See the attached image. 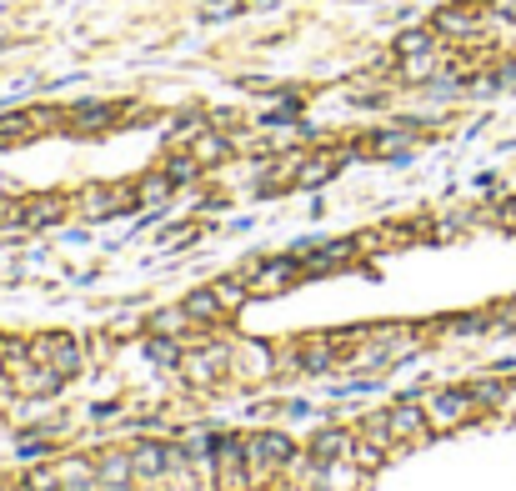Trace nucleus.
I'll return each mask as SVG.
<instances>
[{
    "mask_svg": "<svg viewBox=\"0 0 516 491\" xmlns=\"http://www.w3.org/2000/svg\"><path fill=\"white\" fill-rule=\"evenodd\" d=\"M481 26H486V11H481V6H441L436 21H431V31H436V36H451V41H471V36H481Z\"/></svg>",
    "mask_w": 516,
    "mask_h": 491,
    "instance_id": "f257e3e1",
    "label": "nucleus"
},
{
    "mask_svg": "<svg viewBox=\"0 0 516 491\" xmlns=\"http://www.w3.org/2000/svg\"><path fill=\"white\" fill-rule=\"evenodd\" d=\"M471 406H476L471 391H436V396L426 401V421H431V426H456V421L471 416Z\"/></svg>",
    "mask_w": 516,
    "mask_h": 491,
    "instance_id": "f03ea898",
    "label": "nucleus"
},
{
    "mask_svg": "<svg viewBox=\"0 0 516 491\" xmlns=\"http://www.w3.org/2000/svg\"><path fill=\"white\" fill-rule=\"evenodd\" d=\"M36 356H41V361H51L61 376H76V371H81V351H76V341H71V336H46V341L36 346Z\"/></svg>",
    "mask_w": 516,
    "mask_h": 491,
    "instance_id": "7ed1b4c3",
    "label": "nucleus"
},
{
    "mask_svg": "<svg viewBox=\"0 0 516 491\" xmlns=\"http://www.w3.org/2000/svg\"><path fill=\"white\" fill-rule=\"evenodd\" d=\"M221 366H226L221 351H191V356H181V376H186L191 386H211V381L221 376Z\"/></svg>",
    "mask_w": 516,
    "mask_h": 491,
    "instance_id": "20e7f679",
    "label": "nucleus"
},
{
    "mask_svg": "<svg viewBox=\"0 0 516 491\" xmlns=\"http://www.w3.org/2000/svg\"><path fill=\"white\" fill-rule=\"evenodd\" d=\"M431 421H426V411L416 406V401H401V406H391L386 411V431L391 436H416V431H426Z\"/></svg>",
    "mask_w": 516,
    "mask_h": 491,
    "instance_id": "39448f33",
    "label": "nucleus"
},
{
    "mask_svg": "<svg viewBox=\"0 0 516 491\" xmlns=\"http://www.w3.org/2000/svg\"><path fill=\"white\" fill-rule=\"evenodd\" d=\"M436 71H441V51H436V46L421 51V56H401V81H411V86L436 81Z\"/></svg>",
    "mask_w": 516,
    "mask_h": 491,
    "instance_id": "423d86ee",
    "label": "nucleus"
},
{
    "mask_svg": "<svg viewBox=\"0 0 516 491\" xmlns=\"http://www.w3.org/2000/svg\"><path fill=\"white\" fill-rule=\"evenodd\" d=\"M61 211H66V201H56V196H36V201H26V206L16 211V221H21V226H56Z\"/></svg>",
    "mask_w": 516,
    "mask_h": 491,
    "instance_id": "0eeeda50",
    "label": "nucleus"
},
{
    "mask_svg": "<svg viewBox=\"0 0 516 491\" xmlns=\"http://www.w3.org/2000/svg\"><path fill=\"white\" fill-rule=\"evenodd\" d=\"M171 461H176V451H166V446H156V441H146V446L131 451V471H136V476H161Z\"/></svg>",
    "mask_w": 516,
    "mask_h": 491,
    "instance_id": "6e6552de",
    "label": "nucleus"
},
{
    "mask_svg": "<svg viewBox=\"0 0 516 491\" xmlns=\"http://www.w3.org/2000/svg\"><path fill=\"white\" fill-rule=\"evenodd\" d=\"M141 196H131V191H96V196H86V216L91 221H101V216H116V211H131Z\"/></svg>",
    "mask_w": 516,
    "mask_h": 491,
    "instance_id": "1a4fd4ad",
    "label": "nucleus"
},
{
    "mask_svg": "<svg viewBox=\"0 0 516 491\" xmlns=\"http://www.w3.org/2000/svg\"><path fill=\"white\" fill-rule=\"evenodd\" d=\"M251 451L261 456V466H281V461H291V456H296L291 436H281V431H266V436H256V441H251Z\"/></svg>",
    "mask_w": 516,
    "mask_h": 491,
    "instance_id": "9d476101",
    "label": "nucleus"
},
{
    "mask_svg": "<svg viewBox=\"0 0 516 491\" xmlns=\"http://www.w3.org/2000/svg\"><path fill=\"white\" fill-rule=\"evenodd\" d=\"M291 271H296V261H271V266H266V276H251L246 286H251V296H271V291L291 286Z\"/></svg>",
    "mask_w": 516,
    "mask_h": 491,
    "instance_id": "9b49d317",
    "label": "nucleus"
},
{
    "mask_svg": "<svg viewBox=\"0 0 516 491\" xmlns=\"http://www.w3.org/2000/svg\"><path fill=\"white\" fill-rule=\"evenodd\" d=\"M226 151H231V146H226V136H221V131H201V136L191 141V156H196L201 166H221V161H226Z\"/></svg>",
    "mask_w": 516,
    "mask_h": 491,
    "instance_id": "f8f14e48",
    "label": "nucleus"
},
{
    "mask_svg": "<svg viewBox=\"0 0 516 491\" xmlns=\"http://www.w3.org/2000/svg\"><path fill=\"white\" fill-rule=\"evenodd\" d=\"M216 461H221V476L236 486V481H241V441H236V436L216 441Z\"/></svg>",
    "mask_w": 516,
    "mask_h": 491,
    "instance_id": "ddd939ff",
    "label": "nucleus"
},
{
    "mask_svg": "<svg viewBox=\"0 0 516 491\" xmlns=\"http://www.w3.org/2000/svg\"><path fill=\"white\" fill-rule=\"evenodd\" d=\"M186 311H191V321H216V316H221V301H216V291H191V296H186Z\"/></svg>",
    "mask_w": 516,
    "mask_h": 491,
    "instance_id": "4468645a",
    "label": "nucleus"
},
{
    "mask_svg": "<svg viewBox=\"0 0 516 491\" xmlns=\"http://www.w3.org/2000/svg\"><path fill=\"white\" fill-rule=\"evenodd\" d=\"M186 326H191V311H186V306H181V311H161V316H151V331H156V336H171V341H176Z\"/></svg>",
    "mask_w": 516,
    "mask_h": 491,
    "instance_id": "2eb2a0df",
    "label": "nucleus"
},
{
    "mask_svg": "<svg viewBox=\"0 0 516 491\" xmlns=\"http://www.w3.org/2000/svg\"><path fill=\"white\" fill-rule=\"evenodd\" d=\"M346 446H351L346 431H321V436L311 441V456H316V461H331V456H341Z\"/></svg>",
    "mask_w": 516,
    "mask_h": 491,
    "instance_id": "dca6fc26",
    "label": "nucleus"
},
{
    "mask_svg": "<svg viewBox=\"0 0 516 491\" xmlns=\"http://www.w3.org/2000/svg\"><path fill=\"white\" fill-rule=\"evenodd\" d=\"M111 116H116V106H76L81 131H101V126H111Z\"/></svg>",
    "mask_w": 516,
    "mask_h": 491,
    "instance_id": "f3484780",
    "label": "nucleus"
},
{
    "mask_svg": "<svg viewBox=\"0 0 516 491\" xmlns=\"http://www.w3.org/2000/svg\"><path fill=\"white\" fill-rule=\"evenodd\" d=\"M336 166H341L336 156H316L311 166H301V171H296V181H301V186H316V181H326V176H336Z\"/></svg>",
    "mask_w": 516,
    "mask_h": 491,
    "instance_id": "a211bd4d",
    "label": "nucleus"
},
{
    "mask_svg": "<svg viewBox=\"0 0 516 491\" xmlns=\"http://www.w3.org/2000/svg\"><path fill=\"white\" fill-rule=\"evenodd\" d=\"M126 476H131V456L111 451V456L101 461V481H106V486H126Z\"/></svg>",
    "mask_w": 516,
    "mask_h": 491,
    "instance_id": "6ab92c4d",
    "label": "nucleus"
},
{
    "mask_svg": "<svg viewBox=\"0 0 516 491\" xmlns=\"http://www.w3.org/2000/svg\"><path fill=\"white\" fill-rule=\"evenodd\" d=\"M436 46V31H406L401 41H396V56H421V51H431Z\"/></svg>",
    "mask_w": 516,
    "mask_h": 491,
    "instance_id": "aec40b11",
    "label": "nucleus"
},
{
    "mask_svg": "<svg viewBox=\"0 0 516 491\" xmlns=\"http://www.w3.org/2000/svg\"><path fill=\"white\" fill-rule=\"evenodd\" d=\"M406 146H411L406 131H381V136H371V151H376V156H391V151H406Z\"/></svg>",
    "mask_w": 516,
    "mask_h": 491,
    "instance_id": "412c9836",
    "label": "nucleus"
},
{
    "mask_svg": "<svg viewBox=\"0 0 516 491\" xmlns=\"http://www.w3.org/2000/svg\"><path fill=\"white\" fill-rule=\"evenodd\" d=\"M171 186H176V181H171L166 171H161V176H146V181H141V201H166Z\"/></svg>",
    "mask_w": 516,
    "mask_h": 491,
    "instance_id": "4be33fe9",
    "label": "nucleus"
},
{
    "mask_svg": "<svg viewBox=\"0 0 516 491\" xmlns=\"http://www.w3.org/2000/svg\"><path fill=\"white\" fill-rule=\"evenodd\" d=\"M211 291H216V301H221V306H236V301H246V296H251V286H246V281H216Z\"/></svg>",
    "mask_w": 516,
    "mask_h": 491,
    "instance_id": "5701e85b",
    "label": "nucleus"
},
{
    "mask_svg": "<svg viewBox=\"0 0 516 491\" xmlns=\"http://www.w3.org/2000/svg\"><path fill=\"white\" fill-rule=\"evenodd\" d=\"M146 351H151V361H181V346H176L171 336H156V331H151Z\"/></svg>",
    "mask_w": 516,
    "mask_h": 491,
    "instance_id": "b1692460",
    "label": "nucleus"
},
{
    "mask_svg": "<svg viewBox=\"0 0 516 491\" xmlns=\"http://www.w3.org/2000/svg\"><path fill=\"white\" fill-rule=\"evenodd\" d=\"M351 456H356V466H381V456H386V451H381V441H356V446H351Z\"/></svg>",
    "mask_w": 516,
    "mask_h": 491,
    "instance_id": "393cba45",
    "label": "nucleus"
},
{
    "mask_svg": "<svg viewBox=\"0 0 516 491\" xmlns=\"http://www.w3.org/2000/svg\"><path fill=\"white\" fill-rule=\"evenodd\" d=\"M196 171H201V161H196V156H176V161L166 166V176H171V181H191Z\"/></svg>",
    "mask_w": 516,
    "mask_h": 491,
    "instance_id": "a878e982",
    "label": "nucleus"
},
{
    "mask_svg": "<svg viewBox=\"0 0 516 491\" xmlns=\"http://www.w3.org/2000/svg\"><path fill=\"white\" fill-rule=\"evenodd\" d=\"M296 366H301V371H326V366H331V351H326V346H306V356H301Z\"/></svg>",
    "mask_w": 516,
    "mask_h": 491,
    "instance_id": "bb28decb",
    "label": "nucleus"
},
{
    "mask_svg": "<svg viewBox=\"0 0 516 491\" xmlns=\"http://www.w3.org/2000/svg\"><path fill=\"white\" fill-rule=\"evenodd\" d=\"M486 16H496V21H516V0H491Z\"/></svg>",
    "mask_w": 516,
    "mask_h": 491,
    "instance_id": "cd10ccee",
    "label": "nucleus"
},
{
    "mask_svg": "<svg viewBox=\"0 0 516 491\" xmlns=\"http://www.w3.org/2000/svg\"><path fill=\"white\" fill-rule=\"evenodd\" d=\"M501 406H511V411H516V386H506V396H501Z\"/></svg>",
    "mask_w": 516,
    "mask_h": 491,
    "instance_id": "c85d7f7f",
    "label": "nucleus"
}]
</instances>
